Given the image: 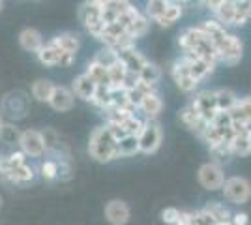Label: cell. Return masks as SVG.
Instances as JSON below:
<instances>
[{"mask_svg":"<svg viewBox=\"0 0 251 225\" xmlns=\"http://www.w3.org/2000/svg\"><path fill=\"white\" fill-rule=\"evenodd\" d=\"M0 210H2V197H0Z\"/></svg>","mask_w":251,"mask_h":225,"instance_id":"cell-51","label":"cell"},{"mask_svg":"<svg viewBox=\"0 0 251 225\" xmlns=\"http://www.w3.org/2000/svg\"><path fill=\"white\" fill-rule=\"evenodd\" d=\"M230 117H232V122H248L251 120V96H244V98H238V101H236V105L229 111Z\"/></svg>","mask_w":251,"mask_h":225,"instance_id":"cell-28","label":"cell"},{"mask_svg":"<svg viewBox=\"0 0 251 225\" xmlns=\"http://www.w3.org/2000/svg\"><path fill=\"white\" fill-rule=\"evenodd\" d=\"M62 49L56 45V43L49 40V42L43 43V47L36 53L40 64L47 66V68H52V66H58L60 64V58H62Z\"/></svg>","mask_w":251,"mask_h":225,"instance_id":"cell-20","label":"cell"},{"mask_svg":"<svg viewBox=\"0 0 251 225\" xmlns=\"http://www.w3.org/2000/svg\"><path fill=\"white\" fill-rule=\"evenodd\" d=\"M182 15H184V6L182 4H175V2H169L165 11L154 23H156L157 26H161V28H171L173 25H176L180 21Z\"/></svg>","mask_w":251,"mask_h":225,"instance_id":"cell-21","label":"cell"},{"mask_svg":"<svg viewBox=\"0 0 251 225\" xmlns=\"http://www.w3.org/2000/svg\"><path fill=\"white\" fill-rule=\"evenodd\" d=\"M225 2H227V0H202V6H204L206 10L212 11V13H216Z\"/></svg>","mask_w":251,"mask_h":225,"instance_id":"cell-45","label":"cell"},{"mask_svg":"<svg viewBox=\"0 0 251 225\" xmlns=\"http://www.w3.org/2000/svg\"><path fill=\"white\" fill-rule=\"evenodd\" d=\"M23 129H19L13 122H4L0 126V143L6 147H19Z\"/></svg>","mask_w":251,"mask_h":225,"instance_id":"cell-27","label":"cell"},{"mask_svg":"<svg viewBox=\"0 0 251 225\" xmlns=\"http://www.w3.org/2000/svg\"><path fill=\"white\" fill-rule=\"evenodd\" d=\"M148 28H150V19H148L145 13H141L135 21L131 23V26L127 28V32H129V36H131L133 40H139V38L147 36Z\"/></svg>","mask_w":251,"mask_h":225,"instance_id":"cell-34","label":"cell"},{"mask_svg":"<svg viewBox=\"0 0 251 225\" xmlns=\"http://www.w3.org/2000/svg\"><path fill=\"white\" fill-rule=\"evenodd\" d=\"M139 154V139L137 135H124L118 141V158H131Z\"/></svg>","mask_w":251,"mask_h":225,"instance_id":"cell-30","label":"cell"},{"mask_svg":"<svg viewBox=\"0 0 251 225\" xmlns=\"http://www.w3.org/2000/svg\"><path fill=\"white\" fill-rule=\"evenodd\" d=\"M19 149L25 152L26 158H43L47 150H45V143L42 137V129H25L21 133Z\"/></svg>","mask_w":251,"mask_h":225,"instance_id":"cell-10","label":"cell"},{"mask_svg":"<svg viewBox=\"0 0 251 225\" xmlns=\"http://www.w3.org/2000/svg\"><path fill=\"white\" fill-rule=\"evenodd\" d=\"M244 131H246V133H250V135H251V120H248V122H244Z\"/></svg>","mask_w":251,"mask_h":225,"instance_id":"cell-47","label":"cell"},{"mask_svg":"<svg viewBox=\"0 0 251 225\" xmlns=\"http://www.w3.org/2000/svg\"><path fill=\"white\" fill-rule=\"evenodd\" d=\"M167 4H169V0H148L145 15H147L150 21H156L157 17H159V15L165 11Z\"/></svg>","mask_w":251,"mask_h":225,"instance_id":"cell-38","label":"cell"},{"mask_svg":"<svg viewBox=\"0 0 251 225\" xmlns=\"http://www.w3.org/2000/svg\"><path fill=\"white\" fill-rule=\"evenodd\" d=\"M189 105L195 109V113H199L206 122H212L214 117L218 115V105H216V96L214 90H201L195 92V96L189 100Z\"/></svg>","mask_w":251,"mask_h":225,"instance_id":"cell-11","label":"cell"},{"mask_svg":"<svg viewBox=\"0 0 251 225\" xmlns=\"http://www.w3.org/2000/svg\"><path fill=\"white\" fill-rule=\"evenodd\" d=\"M120 126L124 128L126 135H139V131H141L143 126H145V120H141L137 115H129Z\"/></svg>","mask_w":251,"mask_h":225,"instance_id":"cell-39","label":"cell"},{"mask_svg":"<svg viewBox=\"0 0 251 225\" xmlns=\"http://www.w3.org/2000/svg\"><path fill=\"white\" fill-rule=\"evenodd\" d=\"M234 15H236V6H234L232 0H227L220 10L214 13V19L221 23L223 26H232L234 25Z\"/></svg>","mask_w":251,"mask_h":225,"instance_id":"cell-31","label":"cell"},{"mask_svg":"<svg viewBox=\"0 0 251 225\" xmlns=\"http://www.w3.org/2000/svg\"><path fill=\"white\" fill-rule=\"evenodd\" d=\"M118 53V58L120 62L127 68V72H133V74L139 75V72L145 68V64L148 62V58L141 51H137L135 47H126V49H120L116 51Z\"/></svg>","mask_w":251,"mask_h":225,"instance_id":"cell-15","label":"cell"},{"mask_svg":"<svg viewBox=\"0 0 251 225\" xmlns=\"http://www.w3.org/2000/svg\"><path fill=\"white\" fill-rule=\"evenodd\" d=\"M4 124V117H2V113H0V126Z\"/></svg>","mask_w":251,"mask_h":225,"instance_id":"cell-48","label":"cell"},{"mask_svg":"<svg viewBox=\"0 0 251 225\" xmlns=\"http://www.w3.org/2000/svg\"><path fill=\"white\" fill-rule=\"evenodd\" d=\"M84 74L88 75L98 86H109V88H111V85H113V83H111V75H109V68L98 64V62H94V60L88 62L86 70H84Z\"/></svg>","mask_w":251,"mask_h":225,"instance_id":"cell-23","label":"cell"},{"mask_svg":"<svg viewBox=\"0 0 251 225\" xmlns=\"http://www.w3.org/2000/svg\"><path fill=\"white\" fill-rule=\"evenodd\" d=\"M178 214H180V208H176V206H167V208H163L159 212V218H161V222L165 225H175L178 220Z\"/></svg>","mask_w":251,"mask_h":225,"instance_id":"cell-41","label":"cell"},{"mask_svg":"<svg viewBox=\"0 0 251 225\" xmlns=\"http://www.w3.org/2000/svg\"><path fill=\"white\" fill-rule=\"evenodd\" d=\"M2 8H4V0H0V11H2Z\"/></svg>","mask_w":251,"mask_h":225,"instance_id":"cell-49","label":"cell"},{"mask_svg":"<svg viewBox=\"0 0 251 225\" xmlns=\"http://www.w3.org/2000/svg\"><path fill=\"white\" fill-rule=\"evenodd\" d=\"M0 163H2V154H0Z\"/></svg>","mask_w":251,"mask_h":225,"instance_id":"cell-53","label":"cell"},{"mask_svg":"<svg viewBox=\"0 0 251 225\" xmlns=\"http://www.w3.org/2000/svg\"><path fill=\"white\" fill-rule=\"evenodd\" d=\"M191 222H193V212H189V210H180L178 220L175 225H191Z\"/></svg>","mask_w":251,"mask_h":225,"instance_id":"cell-44","label":"cell"},{"mask_svg":"<svg viewBox=\"0 0 251 225\" xmlns=\"http://www.w3.org/2000/svg\"><path fill=\"white\" fill-rule=\"evenodd\" d=\"M225 199L234 204H246L251 199V182L246 176H229L221 188Z\"/></svg>","mask_w":251,"mask_h":225,"instance_id":"cell-7","label":"cell"},{"mask_svg":"<svg viewBox=\"0 0 251 225\" xmlns=\"http://www.w3.org/2000/svg\"><path fill=\"white\" fill-rule=\"evenodd\" d=\"M197 182L206 190V192H218L225 184V171L221 167V163L216 161H206L202 163L197 171Z\"/></svg>","mask_w":251,"mask_h":225,"instance_id":"cell-6","label":"cell"},{"mask_svg":"<svg viewBox=\"0 0 251 225\" xmlns=\"http://www.w3.org/2000/svg\"><path fill=\"white\" fill-rule=\"evenodd\" d=\"M96 88H98V85H96L94 81L86 74L77 75L74 79V83H72V90H74L75 98H79V100H83V101H88V103H90L92 98H94Z\"/></svg>","mask_w":251,"mask_h":225,"instance_id":"cell-19","label":"cell"},{"mask_svg":"<svg viewBox=\"0 0 251 225\" xmlns=\"http://www.w3.org/2000/svg\"><path fill=\"white\" fill-rule=\"evenodd\" d=\"M178 120L184 124V128H188L191 133H195L199 139L202 137V133L206 131V128H208V122L201 117L199 113H195V109L191 107L189 103L180 109V113H178Z\"/></svg>","mask_w":251,"mask_h":225,"instance_id":"cell-13","label":"cell"},{"mask_svg":"<svg viewBox=\"0 0 251 225\" xmlns=\"http://www.w3.org/2000/svg\"><path fill=\"white\" fill-rule=\"evenodd\" d=\"M43 36L40 30H36V28H32V26H26V28H23L21 32H19V45H21L23 51H26V53H38L40 49L43 47Z\"/></svg>","mask_w":251,"mask_h":225,"instance_id":"cell-17","label":"cell"},{"mask_svg":"<svg viewBox=\"0 0 251 225\" xmlns=\"http://www.w3.org/2000/svg\"><path fill=\"white\" fill-rule=\"evenodd\" d=\"M90 103H92L94 107L100 109V111H105V109L113 103L111 88H109V86H98V88H96V94H94V98H92V101H90Z\"/></svg>","mask_w":251,"mask_h":225,"instance_id":"cell-35","label":"cell"},{"mask_svg":"<svg viewBox=\"0 0 251 225\" xmlns=\"http://www.w3.org/2000/svg\"><path fill=\"white\" fill-rule=\"evenodd\" d=\"M0 113L2 117L10 118L11 120H21L26 117L28 113V98L21 90H13L8 92L6 96L2 98V103H0Z\"/></svg>","mask_w":251,"mask_h":225,"instance_id":"cell-5","label":"cell"},{"mask_svg":"<svg viewBox=\"0 0 251 225\" xmlns=\"http://www.w3.org/2000/svg\"><path fill=\"white\" fill-rule=\"evenodd\" d=\"M171 77H173V81H175V85H176L178 90L184 92V94H193V92L197 90V86H199V81H195V79L191 77V74H189L188 62H186L184 56H180V58H176V60L173 62Z\"/></svg>","mask_w":251,"mask_h":225,"instance_id":"cell-9","label":"cell"},{"mask_svg":"<svg viewBox=\"0 0 251 225\" xmlns=\"http://www.w3.org/2000/svg\"><path fill=\"white\" fill-rule=\"evenodd\" d=\"M88 154L98 163H111L118 160V141L107 126H96L88 137Z\"/></svg>","mask_w":251,"mask_h":225,"instance_id":"cell-2","label":"cell"},{"mask_svg":"<svg viewBox=\"0 0 251 225\" xmlns=\"http://www.w3.org/2000/svg\"><path fill=\"white\" fill-rule=\"evenodd\" d=\"M214 96H216L218 111H230L238 101L236 92L230 90V88H218V90H214Z\"/></svg>","mask_w":251,"mask_h":225,"instance_id":"cell-29","label":"cell"},{"mask_svg":"<svg viewBox=\"0 0 251 225\" xmlns=\"http://www.w3.org/2000/svg\"><path fill=\"white\" fill-rule=\"evenodd\" d=\"M230 152L232 158H246L251 154V135L250 133H236L230 143Z\"/></svg>","mask_w":251,"mask_h":225,"instance_id":"cell-26","label":"cell"},{"mask_svg":"<svg viewBox=\"0 0 251 225\" xmlns=\"http://www.w3.org/2000/svg\"><path fill=\"white\" fill-rule=\"evenodd\" d=\"M163 107H165V103H163V98L159 96V92H152L143 98L139 111L145 115L147 120H157V117L163 113Z\"/></svg>","mask_w":251,"mask_h":225,"instance_id":"cell-18","label":"cell"},{"mask_svg":"<svg viewBox=\"0 0 251 225\" xmlns=\"http://www.w3.org/2000/svg\"><path fill=\"white\" fill-rule=\"evenodd\" d=\"M77 17H79V21L83 23L86 32L90 34L92 38H96V40L101 38V34L105 30V23L101 19V8L100 6L83 2L79 6V10H77Z\"/></svg>","mask_w":251,"mask_h":225,"instance_id":"cell-4","label":"cell"},{"mask_svg":"<svg viewBox=\"0 0 251 225\" xmlns=\"http://www.w3.org/2000/svg\"><path fill=\"white\" fill-rule=\"evenodd\" d=\"M218 54H220V62L227 66H236L244 56V42L236 34L229 32L227 38L220 43Z\"/></svg>","mask_w":251,"mask_h":225,"instance_id":"cell-8","label":"cell"},{"mask_svg":"<svg viewBox=\"0 0 251 225\" xmlns=\"http://www.w3.org/2000/svg\"><path fill=\"white\" fill-rule=\"evenodd\" d=\"M202 210L212 216L216 224H225V222H230V218H232V212L229 210V206L225 203H220V201H210V203L204 204Z\"/></svg>","mask_w":251,"mask_h":225,"instance_id":"cell-25","label":"cell"},{"mask_svg":"<svg viewBox=\"0 0 251 225\" xmlns=\"http://www.w3.org/2000/svg\"><path fill=\"white\" fill-rule=\"evenodd\" d=\"M178 47L182 49V54H191L197 58H204L208 62L218 64L220 56L216 47L212 45L210 38L204 34L201 26H188L178 34Z\"/></svg>","mask_w":251,"mask_h":225,"instance_id":"cell-1","label":"cell"},{"mask_svg":"<svg viewBox=\"0 0 251 225\" xmlns=\"http://www.w3.org/2000/svg\"><path fill=\"white\" fill-rule=\"evenodd\" d=\"M103 216L111 225H126L131 220V208L122 199H111L109 203H105Z\"/></svg>","mask_w":251,"mask_h":225,"instance_id":"cell-12","label":"cell"},{"mask_svg":"<svg viewBox=\"0 0 251 225\" xmlns=\"http://www.w3.org/2000/svg\"><path fill=\"white\" fill-rule=\"evenodd\" d=\"M118 2H129V0H118Z\"/></svg>","mask_w":251,"mask_h":225,"instance_id":"cell-52","label":"cell"},{"mask_svg":"<svg viewBox=\"0 0 251 225\" xmlns=\"http://www.w3.org/2000/svg\"><path fill=\"white\" fill-rule=\"evenodd\" d=\"M92 60L98 62V64L105 66V68H111V66L118 60V53H116L113 47H103V49H100V51L94 54Z\"/></svg>","mask_w":251,"mask_h":225,"instance_id":"cell-36","label":"cell"},{"mask_svg":"<svg viewBox=\"0 0 251 225\" xmlns=\"http://www.w3.org/2000/svg\"><path fill=\"white\" fill-rule=\"evenodd\" d=\"M230 224L232 225H248L250 224V214L248 212H234L230 218Z\"/></svg>","mask_w":251,"mask_h":225,"instance_id":"cell-43","label":"cell"},{"mask_svg":"<svg viewBox=\"0 0 251 225\" xmlns=\"http://www.w3.org/2000/svg\"><path fill=\"white\" fill-rule=\"evenodd\" d=\"M49 105L51 109L58 111V113H68L72 111L75 105V94L70 86L64 85H54L51 98H49Z\"/></svg>","mask_w":251,"mask_h":225,"instance_id":"cell-14","label":"cell"},{"mask_svg":"<svg viewBox=\"0 0 251 225\" xmlns=\"http://www.w3.org/2000/svg\"><path fill=\"white\" fill-rule=\"evenodd\" d=\"M139 81H143V83H148V85H156L161 81V68L154 62H150L148 60L145 68L139 72Z\"/></svg>","mask_w":251,"mask_h":225,"instance_id":"cell-32","label":"cell"},{"mask_svg":"<svg viewBox=\"0 0 251 225\" xmlns=\"http://www.w3.org/2000/svg\"><path fill=\"white\" fill-rule=\"evenodd\" d=\"M184 58H186V62H188V70L191 77L195 79V81H204L208 75H212V72L216 70V64L214 62H208V60H204V58H197V56H191V54H182Z\"/></svg>","mask_w":251,"mask_h":225,"instance_id":"cell-16","label":"cell"},{"mask_svg":"<svg viewBox=\"0 0 251 225\" xmlns=\"http://www.w3.org/2000/svg\"><path fill=\"white\" fill-rule=\"evenodd\" d=\"M109 75H111V83H113L111 88H115V86H124V79H126V75H127V68L120 62V58L109 68Z\"/></svg>","mask_w":251,"mask_h":225,"instance_id":"cell-37","label":"cell"},{"mask_svg":"<svg viewBox=\"0 0 251 225\" xmlns=\"http://www.w3.org/2000/svg\"><path fill=\"white\" fill-rule=\"evenodd\" d=\"M52 90H54V83L49 81V79H38L30 86L32 98L36 101H42V103H49V98H51Z\"/></svg>","mask_w":251,"mask_h":225,"instance_id":"cell-24","label":"cell"},{"mask_svg":"<svg viewBox=\"0 0 251 225\" xmlns=\"http://www.w3.org/2000/svg\"><path fill=\"white\" fill-rule=\"evenodd\" d=\"M216 225H232L230 222H225V224H216Z\"/></svg>","mask_w":251,"mask_h":225,"instance_id":"cell-50","label":"cell"},{"mask_svg":"<svg viewBox=\"0 0 251 225\" xmlns=\"http://www.w3.org/2000/svg\"><path fill=\"white\" fill-rule=\"evenodd\" d=\"M51 40L62 49L64 53L77 54L79 49H81V36L75 32H60L56 34L54 38H51Z\"/></svg>","mask_w":251,"mask_h":225,"instance_id":"cell-22","label":"cell"},{"mask_svg":"<svg viewBox=\"0 0 251 225\" xmlns=\"http://www.w3.org/2000/svg\"><path fill=\"white\" fill-rule=\"evenodd\" d=\"M84 2H88V4H94V6H100V8H103L105 4H107V0H84Z\"/></svg>","mask_w":251,"mask_h":225,"instance_id":"cell-46","label":"cell"},{"mask_svg":"<svg viewBox=\"0 0 251 225\" xmlns=\"http://www.w3.org/2000/svg\"><path fill=\"white\" fill-rule=\"evenodd\" d=\"M74 176V167H72V160H58V178L62 182L72 180Z\"/></svg>","mask_w":251,"mask_h":225,"instance_id":"cell-40","label":"cell"},{"mask_svg":"<svg viewBox=\"0 0 251 225\" xmlns=\"http://www.w3.org/2000/svg\"><path fill=\"white\" fill-rule=\"evenodd\" d=\"M38 173L43 180L47 182H52V180H58V160L56 158H47V160H42L40 167H38Z\"/></svg>","mask_w":251,"mask_h":225,"instance_id":"cell-33","label":"cell"},{"mask_svg":"<svg viewBox=\"0 0 251 225\" xmlns=\"http://www.w3.org/2000/svg\"><path fill=\"white\" fill-rule=\"evenodd\" d=\"M139 139V154H156L163 143V129L157 120H145V126L137 135Z\"/></svg>","mask_w":251,"mask_h":225,"instance_id":"cell-3","label":"cell"},{"mask_svg":"<svg viewBox=\"0 0 251 225\" xmlns=\"http://www.w3.org/2000/svg\"><path fill=\"white\" fill-rule=\"evenodd\" d=\"M191 225H216V222H214L212 216L206 214V212L201 208V210H195V212H193V222H191Z\"/></svg>","mask_w":251,"mask_h":225,"instance_id":"cell-42","label":"cell"}]
</instances>
